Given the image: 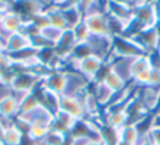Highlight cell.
I'll return each instance as SVG.
<instances>
[{
	"label": "cell",
	"mask_w": 160,
	"mask_h": 145,
	"mask_svg": "<svg viewBox=\"0 0 160 145\" xmlns=\"http://www.w3.org/2000/svg\"><path fill=\"white\" fill-rule=\"evenodd\" d=\"M144 54L146 52L132 37L118 35L113 37V48L106 64L116 58H137Z\"/></svg>",
	"instance_id": "6da1fadb"
},
{
	"label": "cell",
	"mask_w": 160,
	"mask_h": 145,
	"mask_svg": "<svg viewBox=\"0 0 160 145\" xmlns=\"http://www.w3.org/2000/svg\"><path fill=\"white\" fill-rule=\"evenodd\" d=\"M66 74V88H65V96L80 97L84 92H87L90 88L89 81L80 72H75L70 70H64Z\"/></svg>",
	"instance_id": "7a4b0ae2"
},
{
	"label": "cell",
	"mask_w": 160,
	"mask_h": 145,
	"mask_svg": "<svg viewBox=\"0 0 160 145\" xmlns=\"http://www.w3.org/2000/svg\"><path fill=\"white\" fill-rule=\"evenodd\" d=\"M92 54L100 57L105 63L108 60L113 48V36L110 35H92L87 40Z\"/></svg>",
	"instance_id": "3957f363"
},
{
	"label": "cell",
	"mask_w": 160,
	"mask_h": 145,
	"mask_svg": "<svg viewBox=\"0 0 160 145\" xmlns=\"http://www.w3.org/2000/svg\"><path fill=\"white\" fill-rule=\"evenodd\" d=\"M106 66L105 60H102L100 57L95 54H89L87 57L82 58L80 61V73L83 74L89 83H94L98 79L100 72L102 71Z\"/></svg>",
	"instance_id": "277c9868"
},
{
	"label": "cell",
	"mask_w": 160,
	"mask_h": 145,
	"mask_svg": "<svg viewBox=\"0 0 160 145\" xmlns=\"http://www.w3.org/2000/svg\"><path fill=\"white\" fill-rule=\"evenodd\" d=\"M18 115L27 121L30 126H32V125H40V126H46V127L51 129V125L54 121V114L42 105H40L38 108H35L32 112L21 113L18 114Z\"/></svg>",
	"instance_id": "5b68a950"
},
{
	"label": "cell",
	"mask_w": 160,
	"mask_h": 145,
	"mask_svg": "<svg viewBox=\"0 0 160 145\" xmlns=\"http://www.w3.org/2000/svg\"><path fill=\"white\" fill-rule=\"evenodd\" d=\"M41 79L34 74L32 71H22L16 72L10 87L12 90H28V91H36L40 88Z\"/></svg>",
	"instance_id": "8992f818"
},
{
	"label": "cell",
	"mask_w": 160,
	"mask_h": 145,
	"mask_svg": "<svg viewBox=\"0 0 160 145\" xmlns=\"http://www.w3.org/2000/svg\"><path fill=\"white\" fill-rule=\"evenodd\" d=\"M136 94L143 107L149 113L153 114L157 112L160 105V88H154V87L137 88Z\"/></svg>",
	"instance_id": "52a82bcc"
},
{
	"label": "cell",
	"mask_w": 160,
	"mask_h": 145,
	"mask_svg": "<svg viewBox=\"0 0 160 145\" xmlns=\"http://www.w3.org/2000/svg\"><path fill=\"white\" fill-rule=\"evenodd\" d=\"M129 37H132L136 41L137 43L141 46V48L146 52V54L154 53L159 48L160 37L157 30H155V26L151 28V29H147V30H143L142 32L137 34L135 36H129Z\"/></svg>",
	"instance_id": "ba28073f"
},
{
	"label": "cell",
	"mask_w": 160,
	"mask_h": 145,
	"mask_svg": "<svg viewBox=\"0 0 160 145\" xmlns=\"http://www.w3.org/2000/svg\"><path fill=\"white\" fill-rule=\"evenodd\" d=\"M41 88H46L52 90L59 95H64L66 88V74L64 70H54L45 77L41 82Z\"/></svg>",
	"instance_id": "9c48e42d"
},
{
	"label": "cell",
	"mask_w": 160,
	"mask_h": 145,
	"mask_svg": "<svg viewBox=\"0 0 160 145\" xmlns=\"http://www.w3.org/2000/svg\"><path fill=\"white\" fill-rule=\"evenodd\" d=\"M136 58H116L107 63L108 67L114 73H117L120 78L125 83L130 84L132 82V74H131V67Z\"/></svg>",
	"instance_id": "30bf717a"
},
{
	"label": "cell",
	"mask_w": 160,
	"mask_h": 145,
	"mask_svg": "<svg viewBox=\"0 0 160 145\" xmlns=\"http://www.w3.org/2000/svg\"><path fill=\"white\" fill-rule=\"evenodd\" d=\"M83 21L92 35H110L111 36L110 29H108L107 15L98 13V15H93V16L84 17Z\"/></svg>",
	"instance_id": "8fae6325"
},
{
	"label": "cell",
	"mask_w": 160,
	"mask_h": 145,
	"mask_svg": "<svg viewBox=\"0 0 160 145\" xmlns=\"http://www.w3.org/2000/svg\"><path fill=\"white\" fill-rule=\"evenodd\" d=\"M60 109L66 112V113L71 114L72 116L76 118L77 120H83L86 118L81 96L75 97L63 95L60 98Z\"/></svg>",
	"instance_id": "7c38bea8"
},
{
	"label": "cell",
	"mask_w": 160,
	"mask_h": 145,
	"mask_svg": "<svg viewBox=\"0 0 160 145\" xmlns=\"http://www.w3.org/2000/svg\"><path fill=\"white\" fill-rule=\"evenodd\" d=\"M30 47H32L30 37H28L27 35H24L22 32H16V34H12L11 37L6 41L4 53H6L8 55H13V54H17V53L22 52L24 49L30 48Z\"/></svg>",
	"instance_id": "4fadbf2b"
},
{
	"label": "cell",
	"mask_w": 160,
	"mask_h": 145,
	"mask_svg": "<svg viewBox=\"0 0 160 145\" xmlns=\"http://www.w3.org/2000/svg\"><path fill=\"white\" fill-rule=\"evenodd\" d=\"M89 90L95 95L96 100H98L99 105H101L102 109L106 108L112 102L113 96L116 94V91H113L112 89L102 81H96L94 83H92Z\"/></svg>",
	"instance_id": "5bb4252c"
},
{
	"label": "cell",
	"mask_w": 160,
	"mask_h": 145,
	"mask_svg": "<svg viewBox=\"0 0 160 145\" xmlns=\"http://www.w3.org/2000/svg\"><path fill=\"white\" fill-rule=\"evenodd\" d=\"M81 100H82V105H83L86 118H88V119L102 118V108H101V105H99L95 95L90 90L84 92L81 96Z\"/></svg>",
	"instance_id": "9a60e30c"
},
{
	"label": "cell",
	"mask_w": 160,
	"mask_h": 145,
	"mask_svg": "<svg viewBox=\"0 0 160 145\" xmlns=\"http://www.w3.org/2000/svg\"><path fill=\"white\" fill-rule=\"evenodd\" d=\"M102 120L104 125L112 127L114 129H120L128 125L129 122V115L128 112L124 109H113L110 112L102 113Z\"/></svg>",
	"instance_id": "2e32d148"
},
{
	"label": "cell",
	"mask_w": 160,
	"mask_h": 145,
	"mask_svg": "<svg viewBox=\"0 0 160 145\" xmlns=\"http://www.w3.org/2000/svg\"><path fill=\"white\" fill-rule=\"evenodd\" d=\"M38 96L40 98V102L42 105H45L47 109H49L53 114H56L60 109V98L62 95L57 94L52 90H48L46 88H39L36 91Z\"/></svg>",
	"instance_id": "e0dca14e"
},
{
	"label": "cell",
	"mask_w": 160,
	"mask_h": 145,
	"mask_svg": "<svg viewBox=\"0 0 160 145\" xmlns=\"http://www.w3.org/2000/svg\"><path fill=\"white\" fill-rule=\"evenodd\" d=\"M96 81L105 82V83L112 89L113 91H116V92L122 91V90H124V89L128 87V83H125L117 73L113 72L112 70L108 67L107 64H106V66L102 68V71L100 72V74H99V77H98Z\"/></svg>",
	"instance_id": "ac0fdd59"
},
{
	"label": "cell",
	"mask_w": 160,
	"mask_h": 145,
	"mask_svg": "<svg viewBox=\"0 0 160 145\" xmlns=\"http://www.w3.org/2000/svg\"><path fill=\"white\" fill-rule=\"evenodd\" d=\"M0 24L11 34H16V32L21 31V29L24 24V18L17 12L16 10H13V5H12V8L4 13Z\"/></svg>",
	"instance_id": "d6986e66"
},
{
	"label": "cell",
	"mask_w": 160,
	"mask_h": 145,
	"mask_svg": "<svg viewBox=\"0 0 160 145\" xmlns=\"http://www.w3.org/2000/svg\"><path fill=\"white\" fill-rule=\"evenodd\" d=\"M46 13H47L48 23L49 25H53L56 28H59L62 30H66L68 28V23L65 21V17L63 15V11L59 7H57L56 5H53V2L51 1V4L48 5L47 7L45 8Z\"/></svg>",
	"instance_id": "ffe728a7"
},
{
	"label": "cell",
	"mask_w": 160,
	"mask_h": 145,
	"mask_svg": "<svg viewBox=\"0 0 160 145\" xmlns=\"http://www.w3.org/2000/svg\"><path fill=\"white\" fill-rule=\"evenodd\" d=\"M19 114V105L11 96L0 103V116L8 120H13Z\"/></svg>",
	"instance_id": "44dd1931"
},
{
	"label": "cell",
	"mask_w": 160,
	"mask_h": 145,
	"mask_svg": "<svg viewBox=\"0 0 160 145\" xmlns=\"http://www.w3.org/2000/svg\"><path fill=\"white\" fill-rule=\"evenodd\" d=\"M140 133L134 125H125L119 129V142H125L129 144L137 145L140 142Z\"/></svg>",
	"instance_id": "7402d4cb"
},
{
	"label": "cell",
	"mask_w": 160,
	"mask_h": 145,
	"mask_svg": "<svg viewBox=\"0 0 160 145\" xmlns=\"http://www.w3.org/2000/svg\"><path fill=\"white\" fill-rule=\"evenodd\" d=\"M63 32H64V30L56 28L53 25H47V26L42 28L40 30L41 36L47 41L49 44H52L53 47H56L58 44V42L60 41L62 36H63Z\"/></svg>",
	"instance_id": "603a6c76"
},
{
	"label": "cell",
	"mask_w": 160,
	"mask_h": 145,
	"mask_svg": "<svg viewBox=\"0 0 160 145\" xmlns=\"http://www.w3.org/2000/svg\"><path fill=\"white\" fill-rule=\"evenodd\" d=\"M23 136V133L17 129L13 124H11L6 129L2 145H21Z\"/></svg>",
	"instance_id": "cb8c5ba5"
},
{
	"label": "cell",
	"mask_w": 160,
	"mask_h": 145,
	"mask_svg": "<svg viewBox=\"0 0 160 145\" xmlns=\"http://www.w3.org/2000/svg\"><path fill=\"white\" fill-rule=\"evenodd\" d=\"M148 68H152L149 55L144 54V55H141V57H137L135 59V61H134V64H132V67H131L132 79H134V77H136L138 73L143 72L144 70H148Z\"/></svg>",
	"instance_id": "d4e9b609"
},
{
	"label": "cell",
	"mask_w": 160,
	"mask_h": 145,
	"mask_svg": "<svg viewBox=\"0 0 160 145\" xmlns=\"http://www.w3.org/2000/svg\"><path fill=\"white\" fill-rule=\"evenodd\" d=\"M54 118H56L57 121H59L60 124H63L65 127H68V129H70V133H71V131L75 129V126L77 125V122L80 120H77L76 118H73L71 114L66 113L64 110H62V109H59L56 114H54Z\"/></svg>",
	"instance_id": "484cf974"
},
{
	"label": "cell",
	"mask_w": 160,
	"mask_h": 145,
	"mask_svg": "<svg viewBox=\"0 0 160 145\" xmlns=\"http://www.w3.org/2000/svg\"><path fill=\"white\" fill-rule=\"evenodd\" d=\"M68 140H69V136L51 129L46 136V142L48 143V145H68Z\"/></svg>",
	"instance_id": "4316f807"
},
{
	"label": "cell",
	"mask_w": 160,
	"mask_h": 145,
	"mask_svg": "<svg viewBox=\"0 0 160 145\" xmlns=\"http://www.w3.org/2000/svg\"><path fill=\"white\" fill-rule=\"evenodd\" d=\"M40 105H41L40 98H39V96H38V94L34 91L32 95H30V96L28 97L23 103H22L21 108H19V114L32 112V110H34L35 108H38Z\"/></svg>",
	"instance_id": "83f0119b"
},
{
	"label": "cell",
	"mask_w": 160,
	"mask_h": 145,
	"mask_svg": "<svg viewBox=\"0 0 160 145\" xmlns=\"http://www.w3.org/2000/svg\"><path fill=\"white\" fill-rule=\"evenodd\" d=\"M49 132V127L46 126H40V125H32L29 132L27 133V136L29 138H32V140L38 142V140H42V139H46V136Z\"/></svg>",
	"instance_id": "f1b7e54d"
},
{
	"label": "cell",
	"mask_w": 160,
	"mask_h": 145,
	"mask_svg": "<svg viewBox=\"0 0 160 145\" xmlns=\"http://www.w3.org/2000/svg\"><path fill=\"white\" fill-rule=\"evenodd\" d=\"M73 34H75V37H76V41L77 43H81V42H87V40L90 36V32H89L87 25L84 23V21H82L80 24H77L73 29Z\"/></svg>",
	"instance_id": "f546056e"
},
{
	"label": "cell",
	"mask_w": 160,
	"mask_h": 145,
	"mask_svg": "<svg viewBox=\"0 0 160 145\" xmlns=\"http://www.w3.org/2000/svg\"><path fill=\"white\" fill-rule=\"evenodd\" d=\"M27 21L32 22V24L36 25L40 30L42 29V28H45V26L49 25V23H48V18H47V13H46L45 10L41 11V12H39V13H36V15H34V16L30 17L29 19H27Z\"/></svg>",
	"instance_id": "4dcf8cb0"
},
{
	"label": "cell",
	"mask_w": 160,
	"mask_h": 145,
	"mask_svg": "<svg viewBox=\"0 0 160 145\" xmlns=\"http://www.w3.org/2000/svg\"><path fill=\"white\" fill-rule=\"evenodd\" d=\"M146 139L149 144L160 145V125H154L151 131L146 134Z\"/></svg>",
	"instance_id": "1f68e13d"
},
{
	"label": "cell",
	"mask_w": 160,
	"mask_h": 145,
	"mask_svg": "<svg viewBox=\"0 0 160 145\" xmlns=\"http://www.w3.org/2000/svg\"><path fill=\"white\" fill-rule=\"evenodd\" d=\"M92 140L89 136H69L68 145H88Z\"/></svg>",
	"instance_id": "d6a6232c"
},
{
	"label": "cell",
	"mask_w": 160,
	"mask_h": 145,
	"mask_svg": "<svg viewBox=\"0 0 160 145\" xmlns=\"http://www.w3.org/2000/svg\"><path fill=\"white\" fill-rule=\"evenodd\" d=\"M34 91H28V90H12V97L15 98L17 103L19 105V108L24 101L32 95Z\"/></svg>",
	"instance_id": "836d02e7"
},
{
	"label": "cell",
	"mask_w": 160,
	"mask_h": 145,
	"mask_svg": "<svg viewBox=\"0 0 160 145\" xmlns=\"http://www.w3.org/2000/svg\"><path fill=\"white\" fill-rule=\"evenodd\" d=\"M12 124H13V125H15V126H16L17 129H19V131H21L23 134H27V133L29 132L30 127H32V126H30V125H29L27 121L24 120V119H22L19 115H17L16 118L12 120Z\"/></svg>",
	"instance_id": "e575fe53"
},
{
	"label": "cell",
	"mask_w": 160,
	"mask_h": 145,
	"mask_svg": "<svg viewBox=\"0 0 160 145\" xmlns=\"http://www.w3.org/2000/svg\"><path fill=\"white\" fill-rule=\"evenodd\" d=\"M12 96V88L6 84H0V103Z\"/></svg>",
	"instance_id": "d590c367"
},
{
	"label": "cell",
	"mask_w": 160,
	"mask_h": 145,
	"mask_svg": "<svg viewBox=\"0 0 160 145\" xmlns=\"http://www.w3.org/2000/svg\"><path fill=\"white\" fill-rule=\"evenodd\" d=\"M11 8H12V1H1L0 0V22H1L4 13Z\"/></svg>",
	"instance_id": "8d00e7d4"
},
{
	"label": "cell",
	"mask_w": 160,
	"mask_h": 145,
	"mask_svg": "<svg viewBox=\"0 0 160 145\" xmlns=\"http://www.w3.org/2000/svg\"><path fill=\"white\" fill-rule=\"evenodd\" d=\"M11 35H12L11 32L8 31V30H6V29H5L2 25L0 24V37H1L2 40L6 42V41H8L10 37H11Z\"/></svg>",
	"instance_id": "74e56055"
},
{
	"label": "cell",
	"mask_w": 160,
	"mask_h": 145,
	"mask_svg": "<svg viewBox=\"0 0 160 145\" xmlns=\"http://www.w3.org/2000/svg\"><path fill=\"white\" fill-rule=\"evenodd\" d=\"M153 8H154V13L157 17V21H160V0L158 1H153Z\"/></svg>",
	"instance_id": "f35d334b"
},
{
	"label": "cell",
	"mask_w": 160,
	"mask_h": 145,
	"mask_svg": "<svg viewBox=\"0 0 160 145\" xmlns=\"http://www.w3.org/2000/svg\"><path fill=\"white\" fill-rule=\"evenodd\" d=\"M88 145H106L101 139H93Z\"/></svg>",
	"instance_id": "ab89813d"
},
{
	"label": "cell",
	"mask_w": 160,
	"mask_h": 145,
	"mask_svg": "<svg viewBox=\"0 0 160 145\" xmlns=\"http://www.w3.org/2000/svg\"><path fill=\"white\" fill-rule=\"evenodd\" d=\"M5 44H6V42L0 37V50H2V52L5 50Z\"/></svg>",
	"instance_id": "60d3db41"
},
{
	"label": "cell",
	"mask_w": 160,
	"mask_h": 145,
	"mask_svg": "<svg viewBox=\"0 0 160 145\" xmlns=\"http://www.w3.org/2000/svg\"><path fill=\"white\" fill-rule=\"evenodd\" d=\"M35 145H48V143L46 142V139H42V140H38Z\"/></svg>",
	"instance_id": "b9f144b4"
},
{
	"label": "cell",
	"mask_w": 160,
	"mask_h": 145,
	"mask_svg": "<svg viewBox=\"0 0 160 145\" xmlns=\"http://www.w3.org/2000/svg\"><path fill=\"white\" fill-rule=\"evenodd\" d=\"M155 30H157V32H158V35H159L160 37V21L155 24Z\"/></svg>",
	"instance_id": "7bdbcfd3"
},
{
	"label": "cell",
	"mask_w": 160,
	"mask_h": 145,
	"mask_svg": "<svg viewBox=\"0 0 160 145\" xmlns=\"http://www.w3.org/2000/svg\"><path fill=\"white\" fill-rule=\"evenodd\" d=\"M138 145H152V144H149V143L147 142V139H146L144 142H142V143H140V144H138Z\"/></svg>",
	"instance_id": "ee69618b"
},
{
	"label": "cell",
	"mask_w": 160,
	"mask_h": 145,
	"mask_svg": "<svg viewBox=\"0 0 160 145\" xmlns=\"http://www.w3.org/2000/svg\"><path fill=\"white\" fill-rule=\"evenodd\" d=\"M157 53H158V55H159V58H160V44H159V48H158V50H157Z\"/></svg>",
	"instance_id": "f6af8a7d"
},
{
	"label": "cell",
	"mask_w": 160,
	"mask_h": 145,
	"mask_svg": "<svg viewBox=\"0 0 160 145\" xmlns=\"http://www.w3.org/2000/svg\"><path fill=\"white\" fill-rule=\"evenodd\" d=\"M2 53H4V52H2V50H0V55H1V54H2Z\"/></svg>",
	"instance_id": "bcb514c9"
}]
</instances>
